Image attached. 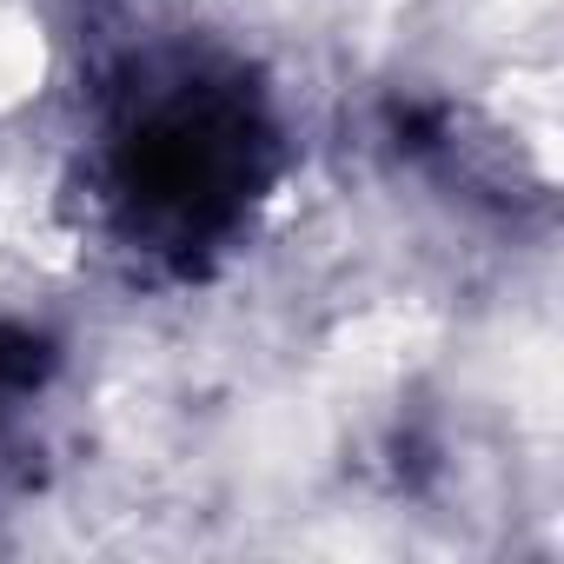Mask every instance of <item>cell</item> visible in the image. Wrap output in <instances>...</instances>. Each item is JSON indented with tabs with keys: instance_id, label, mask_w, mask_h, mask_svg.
Segmentation results:
<instances>
[{
	"instance_id": "obj_1",
	"label": "cell",
	"mask_w": 564,
	"mask_h": 564,
	"mask_svg": "<svg viewBox=\"0 0 564 564\" xmlns=\"http://www.w3.org/2000/svg\"><path fill=\"white\" fill-rule=\"evenodd\" d=\"M286 166L265 80L213 41H153L100 94L94 199L107 239L166 272H213L259 219Z\"/></svg>"
},
{
	"instance_id": "obj_2",
	"label": "cell",
	"mask_w": 564,
	"mask_h": 564,
	"mask_svg": "<svg viewBox=\"0 0 564 564\" xmlns=\"http://www.w3.org/2000/svg\"><path fill=\"white\" fill-rule=\"evenodd\" d=\"M61 372V352L47 333L34 326H0V505L34 485V458H41V399Z\"/></svg>"
}]
</instances>
